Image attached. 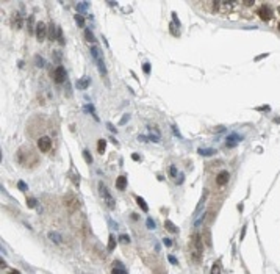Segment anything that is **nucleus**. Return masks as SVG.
I'll return each mask as SVG.
<instances>
[{"label":"nucleus","mask_w":280,"mask_h":274,"mask_svg":"<svg viewBox=\"0 0 280 274\" xmlns=\"http://www.w3.org/2000/svg\"><path fill=\"white\" fill-rule=\"evenodd\" d=\"M202 249H203V246H202L200 237L193 235V238H191V255H193V260L196 263H199L200 259H202Z\"/></svg>","instance_id":"f257e3e1"},{"label":"nucleus","mask_w":280,"mask_h":274,"mask_svg":"<svg viewBox=\"0 0 280 274\" xmlns=\"http://www.w3.org/2000/svg\"><path fill=\"white\" fill-rule=\"evenodd\" d=\"M30 158H33V160H38V157H36V155H35V154L30 151V149H27V147H22L20 151L16 154V160H17V161L22 165V166H28V163H27V161H28Z\"/></svg>","instance_id":"f03ea898"},{"label":"nucleus","mask_w":280,"mask_h":274,"mask_svg":"<svg viewBox=\"0 0 280 274\" xmlns=\"http://www.w3.org/2000/svg\"><path fill=\"white\" fill-rule=\"evenodd\" d=\"M91 55L95 58V63H97V67H99L100 74L105 77L107 75V67H105V63H104V60H102V55H100V52H99L97 47H92L91 49Z\"/></svg>","instance_id":"7ed1b4c3"},{"label":"nucleus","mask_w":280,"mask_h":274,"mask_svg":"<svg viewBox=\"0 0 280 274\" xmlns=\"http://www.w3.org/2000/svg\"><path fill=\"white\" fill-rule=\"evenodd\" d=\"M99 191H100V194H102V197H104V201H105V204L110 207V208H114L116 207V202H114V199H113V196L110 194V191L105 188V185L104 183H99Z\"/></svg>","instance_id":"20e7f679"},{"label":"nucleus","mask_w":280,"mask_h":274,"mask_svg":"<svg viewBox=\"0 0 280 274\" xmlns=\"http://www.w3.org/2000/svg\"><path fill=\"white\" fill-rule=\"evenodd\" d=\"M38 149L41 152H49L52 149V141H50L49 136H41L38 139Z\"/></svg>","instance_id":"39448f33"},{"label":"nucleus","mask_w":280,"mask_h":274,"mask_svg":"<svg viewBox=\"0 0 280 274\" xmlns=\"http://www.w3.org/2000/svg\"><path fill=\"white\" fill-rule=\"evenodd\" d=\"M45 36H47L45 24H44V22H38V25H36V39H38L39 42H42V41L45 39Z\"/></svg>","instance_id":"423d86ee"},{"label":"nucleus","mask_w":280,"mask_h":274,"mask_svg":"<svg viewBox=\"0 0 280 274\" xmlns=\"http://www.w3.org/2000/svg\"><path fill=\"white\" fill-rule=\"evenodd\" d=\"M53 80H55V83H63L66 80V71H64L63 66H58L55 69V72H53Z\"/></svg>","instance_id":"0eeeda50"},{"label":"nucleus","mask_w":280,"mask_h":274,"mask_svg":"<svg viewBox=\"0 0 280 274\" xmlns=\"http://www.w3.org/2000/svg\"><path fill=\"white\" fill-rule=\"evenodd\" d=\"M258 16H260L261 20H269L272 17V10L268 5H263V6L258 8Z\"/></svg>","instance_id":"6e6552de"},{"label":"nucleus","mask_w":280,"mask_h":274,"mask_svg":"<svg viewBox=\"0 0 280 274\" xmlns=\"http://www.w3.org/2000/svg\"><path fill=\"white\" fill-rule=\"evenodd\" d=\"M228 179H230V174H228L227 171H221L218 174V177H216V183L218 185H225L228 182Z\"/></svg>","instance_id":"1a4fd4ad"},{"label":"nucleus","mask_w":280,"mask_h":274,"mask_svg":"<svg viewBox=\"0 0 280 274\" xmlns=\"http://www.w3.org/2000/svg\"><path fill=\"white\" fill-rule=\"evenodd\" d=\"M64 202H66V205H67L70 210H77V208H78V201H77V199H75L74 196H66V201H64Z\"/></svg>","instance_id":"9d476101"},{"label":"nucleus","mask_w":280,"mask_h":274,"mask_svg":"<svg viewBox=\"0 0 280 274\" xmlns=\"http://www.w3.org/2000/svg\"><path fill=\"white\" fill-rule=\"evenodd\" d=\"M89 85H91V79H89V77H83V79H80V80L77 82V88H78V89H86Z\"/></svg>","instance_id":"9b49d317"},{"label":"nucleus","mask_w":280,"mask_h":274,"mask_svg":"<svg viewBox=\"0 0 280 274\" xmlns=\"http://www.w3.org/2000/svg\"><path fill=\"white\" fill-rule=\"evenodd\" d=\"M125 186H127V177L125 176H119L117 180H116V188L121 190V191H124Z\"/></svg>","instance_id":"f8f14e48"},{"label":"nucleus","mask_w":280,"mask_h":274,"mask_svg":"<svg viewBox=\"0 0 280 274\" xmlns=\"http://www.w3.org/2000/svg\"><path fill=\"white\" fill-rule=\"evenodd\" d=\"M47 36H49V39H50V41H55V39H57V36H55V24H50V25H49Z\"/></svg>","instance_id":"ddd939ff"},{"label":"nucleus","mask_w":280,"mask_h":274,"mask_svg":"<svg viewBox=\"0 0 280 274\" xmlns=\"http://www.w3.org/2000/svg\"><path fill=\"white\" fill-rule=\"evenodd\" d=\"M105 149H107V141L105 139H99L97 141V151H99V154H104Z\"/></svg>","instance_id":"4468645a"},{"label":"nucleus","mask_w":280,"mask_h":274,"mask_svg":"<svg viewBox=\"0 0 280 274\" xmlns=\"http://www.w3.org/2000/svg\"><path fill=\"white\" fill-rule=\"evenodd\" d=\"M164 227H166V230H169V232H172V233H177V232H179V229H177L171 221H166V222H164Z\"/></svg>","instance_id":"2eb2a0df"},{"label":"nucleus","mask_w":280,"mask_h":274,"mask_svg":"<svg viewBox=\"0 0 280 274\" xmlns=\"http://www.w3.org/2000/svg\"><path fill=\"white\" fill-rule=\"evenodd\" d=\"M135 199H136V202H138V205H139V207L142 208V212H149V207H147V204L144 202V199H142V197H138V196H136Z\"/></svg>","instance_id":"dca6fc26"},{"label":"nucleus","mask_w":280,"mask_h":274,"mask_svg":"<svg viewBox=\"0 0 280 274\" xmlns=\"http://www.w3.org/2000/svg\"><path fill=\"white\" fill-rule=\"evenodd\" d=\"M114 247H116V238L113 235H110V238H108V251L111 252Z\"/></svg>","instance_id":"f3484780"},{"label":"nucleus","mask_w":280,"mask_h":274,"mask_svg":"<svg viewBox=\"0 0 280 274\" xmlns=\"http://www.w3.org/2000/svg\"><path fill=\"white\" fill-rule=\"evenodd\" d=\"M85 38H86V41H89V42H94V41H95V38H94V35H92V32H91L89 28L85 30Z\"/></svg>","instance_id":"a211bd4d"},{"label":"nucleus","mask_w":280,"mask_h":274,"mask_svg":"<svg viewBox=\"0 0 280 274\" xmlns=\"http://www.w3.org/2000/svg\"><path fill=\"white\" fill-rule=\"evenodd\" d=\"M74 19H75V22H77V25H78V27H83V25H85V19H83V16L75 14V16H74Z\"/></svg>","instance_id":"6ab92c4d"},{"label":"nucleus","mask_w":280,"mask_h":274,"mask_svg":"<svg viewBox=\"0 0 280 274\" xmlns=\"http://www.w3.org/2000/svg\"><path fill=\"white\" fill-rule=\"evenodd\" d=\"M57 35H58V38H57V39L60 41V44H61V45H64V38H63V32H61V28H58V30H57Z\"/></svg>","instance_id":"aec40b11"},{"label":"nucleus","mask_w":280,"mask_h":274,"mask_svg":"<svg viewBox=\"0 0 280 274\" xmlns=\"http://www.w3.org/2000/svg\"><path fill=\"white\" fill-rule=\"evenodd\" d=\"M83 157H85L86 163H92V157H91V154L88 151H83Z\"/></svg>","instance_id":"412c9836"},{"label":"nucleus","mask_w":280,"mask_h":274,"mask_svg":"<svg viewBox=\"0 0 280 274\" xmlns=\"http://www.w3.org/2000/svg\"><path fill=\"white\" fill-rule=\"evenodd\" d=\"M211 274H221V268L218 266V263H214L211 266Z\"/></svg>","instance_id":"4be33fe9"},{"label":"nucleus","mask_w":280,"mask_h":274,"mask_svg":"<svg viewBox=\"0 0 280 274\" xmlns=\"http://www.w3.org/2000/svg\"><path fill=\"white\" fill-rule=\"evenodd\" d=\"M36 204H38V202H36V199H33V197H30L28 201H27V205H28V207H32V208H33V207H36Z\"/></svg>","instance_id":"5701e85b"},{"label":"nucleus","mask_w":280,"mask_h":274,"mask_svg":"<svg viewBox=\"0 0 280 274\" xmlns=\"http://www.w3.org/2000/svg\"><path fill=\"white\" fill-rule=\"evenodd\" d=\"M88 6H89V5H88V2H82V3H78V6H77V8H78V11H80V10H82V11H85V10H88Z\"/></svg>","instance_id":"b1692460"},{"label":"nucleus","mask_w":280,"mask_h":274,"mask_svg":"<svg viewBox=\"0 0 280 274\" xmlns=\"http://www.w3.org/2000/svg\"><path fill=\"white\" fill-rule=\"evenodd\" d=\"M113 274H127V272H125V269L122 266H119V268H114L113 269Z\"/></svg>","instance_id":"393cba45"},{"label":"nucleus","mask_w":280,"mask_h":274,"mask_svg":"<svg viewBox=\"0 0 280 274\" xmlns=\"http://www.w3.org/2000/svg\"><path fill=\"white\" fill-rule=\"evenodd\" d=\"M69 176H70V179L74 180V183H75V185H80V180H78L77 177H75V176H74V174H69Z\"/></svg>","instance_id":"a878e982"},{"label":"nucleus","mask_w":280,"mask_h":274,"mask_svg":"<svg viewBox=\"0 0 280 274\" xmlns=\"http://www.w3.org/2000/svg\"><path fill=\"white\" fill-rule=\"evenodd\" d=\"M129 118H130V116H129V114H125V116H124V118H122V119H121V122H119V124H121V126H124V124H125V122H127V121H129Z\"/></svg>","instance_id":"bb28decb"},{"label":"nucleus","mask_w":280,"mask_h":274,"mask_svg":"<svg viewBox=\"0 0 280 274\" xmlns=\"http://www.w3.org/2000/svg\"><path fill=\"white\" fill-rule=\"evenodd\" d=\"M36 60H38V66L41 67V66H44V60L39 57V55H36Z\"/></svg>","instance_id":"cd10ccee"},{"label":"nucleus","mask_w":280,"mask_h":274,"mask_svg":"<svg viewBox=\"0 0 280 274\" xmlns=\"http://www.w3.org/2000/svg\"><path fill=\"white\" fill-rule=\"evenodd\" d=\"M199 154H202V155H211V154H213V151H202V149H200Z\"/></svg>","instance_id":"c85d7f7f"},{"label":"nucleus","mask_w":280,"mask_h":274,"mask_svg":"<svg viewBox=\"0 0 280 274\" xmlns=\"http://www.w3.org/2000/svg\"><path fill=\"white\" fill-rule=\"evenodd\" d=\"M142 67H144V72H146V74H149V72H150V64H149V63H146Z\"/></svg>","instance_id":"c756f323"},{"label":"nucleus","mask_w":280,"mask_h":274,"mask_svg":"<svg viewBox=\"0 0 280 274\" xmlns=\"http://www.w3.org/2000/svg\"><path fill=\"white\" fill-rule=\"evenodd\" d=\"M171 176H172V177L177 176V169H175V166H171Z\"/></svg>","instance_id":"7c9ffc66"},{"label":"nucleus","mask_w":280,"mask_h":274,"mask_svg":"<svg viewBox=\"0 0 280 274\" xmlns=\"http://www.w3.org/2000/svg\"><path fill=\"white\" fill-rule=\"evenodd\" d=\"M147 227L149 229H154V221H152V219H147Z\"/></svg>","instance_id":"2f4dec72"},{"label":"nucleus","mask_w":280,"mask_h":274,"mask_svg":"<svg viewBox=\"0 0 280 274\" xmlns=\"http://www.w3.org/2000/svg\"><path fill=\"white\" fill-rule=\"evenodd\" d=\"M50 238H52L53 241H60V238H58V235H57V233H50Z\"/></svg>","instance_id":"473e14b6"},{"label":"nucleus","mask_w":280,"mask_h":274,"mask_svg":"<svg viewBox=\"0 0 280 274\" xmlns=\"http://www.w3.org/2000/svg\"><path fill=\"white\" fill-rule=\"evenodd\" d=\"M121 241H122V243H129V238H127V235H121Z\"/></svg>","instance_id":"72a5a7b5"},{"label":"nucleus","mask_w":280,"mask_h":274,"mask_svg":"<svg viewBox=\"0 0 280 274\" xmlns=\"http://www.w3.org/2000/svg\"><path fill=\"white\" fill-rule=\"evenodd\" d=\"M19 188H20V190H22V191H25V188H27V186H25V183H23V182H22V180H20V182H19Z\"/></svg>","instance_id":"f704fd0d"},{"label":"nucleus","mask_w":280,"mask_h":274,"mask_svg":"<svg viewBox=\"0 0 280 274\" xmlns=\"http://www.w3.org/2000/svg\"><path fill=\"white\" fill-rule=\"evenodd\" d=\"M172 130L175 132V135H177V136H179V138L182 136V135H180V132H179V130H177V127H175V126H172Z\"/></svg>","instance_id":"c9c22d12"},{"label":"nucleus","mask_w":280,"mask_h":274,"mask_svg":"<svg viewBox=\"0 0 280 274\" xmlns=\"http://www.w3.org/2000/svg\"><path fill=\"white\" fill-rule=\"evenodd\" d=\"M169 260H171V262H172V263H174V265H175V263H177V260H175V257H172V255H171V257H169Z\"/></svg>","instance_id":"e433bc0d"},{"label":"nucleus","mask_w":280,"mask_h":274,"mask_svg":"<svg viewBox=\"0 0 280 274\" xmlns=\"http://www.w3.org/2000/svg\"><path fill=\"white\" fill-rule=\"evenodd\" d=\"M108 129H110V130H111V132H116V129H114V127H113V126H111V124H108Z\"/></svg>","instance_id":"4c0bfd02"},{"label":"nucleus","mask_w":280,"mask_h":274,"mask_svg":"<svg viewBox=\"0 0 280 274\" xmlns=\"http://www.w3.org/2000/svg\"><path fill=\"white\" fill-rule=\"evenodd\" d=\"M164 244H166V246H171V240L166 238V240H164Z\"/></svg>","instance_id":"58836bf2"},{"label":"nucleus","mask_w":280,"mask_h":274,"mask_svg":"<svg viewBox=\"0 0 280 274\" xmlns=\"http://www.w3.org/2000/svg\"><path fill=\"white\" fill-rule=\"evenodd\" d=\"M244 5H247V6H250V5H253V2H249V0H247V2H244Z\"/></svg>","instance_id":"ea45409f"},{"label":"nucleus","mask_w":280,"mask_h":274,"mask_svg":"<svg viewBox=\"0 0 280 274\" xmlns=\"http://www.w3.org/2000/svg\"><path fill=\"white\" fill-rule=\"evenodd\" d=\"M11 274H20L19 271H11Z\"/></svg>","instance_id":"a19ab883"},{"label":"nucleus","mask_w":280,"mask_h":274,"mask_svg":"<svg viewBox=\"0 0 280 274\" xmlns=\"http://www.w3.org/2000/svg\"><path fill=\"white\" fill-rule=\"evenodd\" d=\"M278 30H280V24H278Z\"/></svg>","instance_id":"79ce46f5"},{"label":"nucleus","mask_w":280,"mask_h":274,"mask_svg":"<svg viewBox=\"0 0 280 274\" xmlns=\"http://www.w3.org/2000/svg\"><path fill=\"white\" fill-rule=\"evenodd\" d=\"M278 14H280V8H278Z\"/></svg>","instance_id":"37998d69"}]
</instances>
